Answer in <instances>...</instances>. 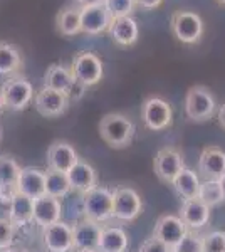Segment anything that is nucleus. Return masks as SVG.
Here are the masks:
<instances>
[{
	"instance_id": "nucleus-1",
	"label": "nucleus",
	"mask_w": 225,
	"mask_h": 252,
	"mask_svg": "<svg viewBox=\"0 0 225 252\" xmlns=\"http://www.w3.org/2000/svg\"><path fill=\"white\" fill-rule=\"evenodd\" d=\"M101 140L111 148H125L131 143L134 136V123L126 115L109 113L99 121Z\"/></svg>"
},
{
	"instance_id": "nucleus-2",
	"label": "nucleus",
	"mask_w": 225,
	"mask_h": 252,
	"mask_svg": "<svg viewBox=\"0 0 225 252\" xmlns=\"http://www.w3.org/2000/svg\"><path fill=\"white\" fill-rule=\"evenodd\" d=\"M114 190L108 187H96L91 192L83 195V215L84 219L97 223L113 219Z\"/></svg>"
},
{
	"instance_id": "nucleus-3",
	"label": "nucleus",
	"mask_w": 225,
	"mask_h": 252,
	"mask_svg": "<svg viewBox=\"0 0 225 252\" xmlns=\"http://www.w3.org/2000/svg\"><path fill=\"white\" fill-rule=\"evenodd\" d=\"M3 99V106L10 111H24L34 101V86L24 76L9 78L0 88Z\"/></svg>"
},
{
	"instance_id": "nucleus-4",
	"label": "nucleus",
	"mask_w": 225,
	"mask_h": 252,
	"mask_svg": "<svg viewBox=\"0 0 225 252\" xmlns=\"http://www.w3.org/2000/svg\"><path fill=\"white\" fill-rule=\"evenodd\" d=\"M217 103L205 86H192L185 96V115L192 121H207L215 115Z\"/></svg>"
},
{
	"instance_id": "nucleus-5",
	"label": "nucleus",
	"mask_w": 225,
	"mask_h": 252,
	"mask_svg": "<svg viewBox=\"0 0 225 252\" xmlns=\"http://www.w3.org/2000/svg\"><path fill=\"white\" fill-rule=\"evenodd\" d=\"M170 29L183 44H197L203 34V20L192 10H177L171 15Z\"/></svg>"
},
{
	"instance_id": "nucleus-6",
	"label": "nucleus",
	"mask_w": 225,
	"mask_h": 252,
	"mask_svg": "<svg viewBox=\"0 0 225 252\" xmlns=\"http://www.w3.org/2000/svg\"><path fill=\"white\" fill-rule=\"evenodd\" d=\"M71 71L77 83L84 84L86 88L97 84L104 74L103 61L91 51H83L76 54L71 64Z\"/></svg>"
},
{
	"instance_id": "nucleus-7",
	"label": "nucleus",
	"mask_w": 225,
	"mask_h": 252,
	"mask_svg": "<svg viewBox=\"0 0 225 252\" xmlns=\"http://www.w3.org/2000/svg\"><path fill=\"white\" fill-rule=\"evenodd\" d=\"M141 120L151 131H161L173 121V109L170 103L158 96H151L141 104Z\"/></svg>"
},
{
	"instance_id": "nucleus-8",
	"label": "nucleus",
	"mask_w": 225,
	"mask_h": 252,
	"mask_svg": "<svg viewBox=\"0 0 225 252\" xmlns=\"http://www.w3.org/2000/svg\"><path fill=\"white\" fill-rule=\"evenodd\" d=\"M143 210V202L136 190L129 187L114 189L113 202V219L121 222H133L140 217Z\"/></svg>"
},
{
	"instance_id": "nucleus-9",
	"label": "nucleus",
	"mask_w": 225,
	"mask_h": 252,
	"mask_svg": "<svg viewBox=\"0 0 225 252\" xmlns=\"http://www.w3.org/2000/svg\"><path fill=\"white\" fill-rule=\"evenodd\" d=\"M69 106V96L44 86L34 96V108L44 118H57L66 113Z\"/></svg>"
},
{
	"instance_id": "nucleus-10",
	"label": "nucleus",
	"mask_w": 225,
	"mask_h": 252,
	"mask_svg": "<svg viewBox=\"0 0 225 252\" xmlns=\"http://www.w3.org/2000/svg\"><path fill=\"white\" fill-rule=\"evenodd\" d=\"M44 246L49 252H71L74 249V230L67 222H56L42 229Z\"/></svg>"
},
{
	"instance_id": "nucleus-11",
	"label": "nucleus",
	"mask_w": 225,
	"mask_h": 252,
	"mask_svg": "<svg viewBox=\"0 0 225 252\" xmlns=\"http://www.w3.org/2000/svg\"><path fill=\"white\" fill-rule=\"evenodd\" d=\"M188 230L190 229H188L187 223L182 220L180 215L166 214V215L158 217L157 223H155V229H153V235L173 249V247L185 237Z\"/></svg>"
},
{
	"instance_id": "nucleus-12",
	"label": "nucleus",
	"mask_w": 225,
	"mask_h": 252,
	"mask_svg": "<svg viewBox=\"0 0 225 252\" xmlns=\"http://www.w3.org/2000/svg\"><path fill=\"white\" fill-rule=\"evenodd\" d=\"M153 168L160 180L171 184L175 177L185 168V163H183L182 155L175 148H161L155 157Z\"/></svg>"
},
{
	"instance_id": "nucleus-13",
	"label": "nucleus",
	"mask_w": 225,
	"mask_h": 252,
	"mask_svg": "<svg viewBox=\"0 0 225 252\" xmlns=\"http://www.w3.org/2000/svg\"><path fill=\"white\" fill-rule=\"evenodd\" d=\"M113 22V17L106 7L101 5H91L81 9V29L88 35H99L101 32L108 31Z\"/></svg>"
},
{
	"instance_id": "nucleus-14",
	"label": "nucleus",
	"mask_w": 225,
	"mask_h": 252,
	"mask_svg": "<svg viewBox=\"0 0 225 252\" xmlns=\"http://www.w3.org/2000/svg\"><path fill=\"white\" fill-rule=\"evenodd\" d=\"M79 161V155L66 141H54L47 150V168L67 173Z\"/></svg>"
},
{
	"instance_id": "nucleus-15",
	"label": "nucleus",
	"mask_w": 225,
	"mask_h": 252,
	"mask_svg": "<svg viewBox=\"0 0 225 252\" xmlns=\"http://www.w3.org/2000/svg\"><path fill=\"white\" fill-rule=\"evenodd\" d=\"M15 192L27 195L32 200L44 197L46 195V172L40 168H34V166L22 168L17 185H15Z\"/></svg>"
},
{
	"instance_id": "nucleus-16",
	"label": "nucleus",
	"mask_w": 225,
	"mask_h": 252,
	"mask_svg": "<svg viewBox=\"0 0 225 252\" xmlns=\"http://www.w3.org/2000/svg\"><path fill=\"white\" fill-rule=\"evenodd\" d=\"M210 207L200 198H187L180 207V217L190 230H198L210 220Z\"/></svg>"
},
{
	"instance_id": "nucleus-17",
	"label": "nucleus",
	"mask_w": 225,
	"mask_h": 252,
	"mask_svg": "<svg viewBox=\"0 0 225 252\" xmlns=\"http://www.w3.org/2000/svg\"><path fill=\"white\" fill-rule=\"evenodd\" d=\"M61 215H63V205L59 198L44 195L34 200V223L40 229H46L52 223L59 222Z\"/></svg>"
},
{
	"instance_id": "nucleus-18",
	"label": "nucleus",
	"mask_w": 225,
	"mask_h": 252,
	"mask_svg": "<svg viewBox=\"0 0 225 252\" xmlns=\"http://www.w3.org/2000/svg\"><path fill=\"white\" fill-rule=\"evenodd\" d=\"M198 172L205 177V180H220L225 177V152L217 146H207L198 158Z\"/></svg>"
},
{
	"instance_id": "nucleus-19",
	"label": "nucleus",
	"mask_w": 225,
	"mask_h": 252,
	"mask_svg": "<svg viewBox=\"0 0 225 252\" xmlns=\"http://www.w3.org/2000/svg\"><path fill=\"white\" fill-rule=\"evenodd\" d=\"M67 177H69V182H71V189L81 195L91 192L96 187H99L96 170L83 160H79L71 170H69Z\"/></svg>"
},
{
	"instance_id": "nucleus-20",
	"label": "nucleus",
	"mask_w": 225,
	"mask_h": 252,
	"mask_svg": "<svg viewBox=\"0 0 225 252\" xmlns=\"http://www.w3.org/2000/svg\"><path fill=\"white\" fill-rule=\"evenodd\" d=\"M108 34L114 44H118L121 47H129L138 40L140 29H138L136 20L129 15V17L113 19L111 26L108 29Z\"/></svg>"
},
{
	"instance_id": "nucleus-21",
	"label": "nucleus",
	"mask_w": 225,
	"mask_h": 252,
	"mask_svg": "<svg viewBox=\"0 0 225 252\" xmlns=\"http://www.w3.org/2000/svg\"><path fill=\"white\" fill-rule=\"evenodd\" d=\"M7 219L14 223V227H26L34 222V200L27 195L15 192L9 204Z\"/></svg>"
},
{
	"instance_id": "nucleus-22",
	"label": "nucleus",
	"mask_w": 225,
	"mask_h": 252,
	"mask_svg": "<svg viewBox=\"0 0 225 252\" xmlns=\"http://www.w3.org/2000/svg\"><path fill=\"white\" fill-rule=\"evenodd\" d=\"M74 249L81 251V249H97L99 246V239H101V232H103V227L101 223L93 222V220H84L77 222L74 227Z\"/></svg>"
},
{
	"instance_id": "nucleus-23",
	"label": "nucleus",
	"mask_w": 225,
	"mask_h": 252,
	"mask_svg": "<svg viewBox=\"0 0 225 252\" xmlns=\"http://www.w3.org/2000/svg\"><path fill=\"white\" fill-rule=\"evenodd\" d=\"M76 79L74 74H72L71 67H66L63 64H52L51 67L47 69L46 76H44V86L51 88L54 91L64 93V94L69 96L72 86H74Z\"/></svg>"
},
{
	"instance_id": "nucleus-24",
	"label": "nucleus",
	"mask_w": 225,
	"mask_h": 252,
	"mask_svg": "<svg viewBox=\"0 0 225 252\" xmlns=\"http://www.w3.org/2000/svg\"><path fill=\"white\" fill-rule=\"evenodd\" d=\"M22 52L17 46L0 40V76H15L22 69Z\"/></svg>"
},
{
	"instance_id": "nucleus-25",
	"label": "nucleus",
	"mask_w": 225,
	"mask_h": 252,
	"mask_svg": "<svg viewBox=\"0 0 225 252\" xmlns=\"http://www.w3.org/2000/svg\"><path fill=\"white\" fill-rule=\"evenodd\" d=\"M128 249V234L121 227H103L101 232L99 252H126Z\"/></svg>"
},
{
	"instance_id": "nucleus-26",
	"label": "nucleus",
	"mask_w": 225,
	"mask_h": 252,
	"mask_svg": "<svg viewBox=\"0 0 225 252\" xmlns=\"http://www.w3.org/2000/svg\"><path fill=\"white\" fill-rule=\"evenodd\" d=\"M200 184H202V182H200L198 175L190 168H183L182 172L175 177V180L171 182L173 189L177 190V193L183 200H187V198H197Z\"/></svg>"
},
{
	"instance_id": "nucleus-27",
	"label": "nucleus",
	"mask_w": 225,
	"mask_h": 252,
	"mask_svg": "<svg viewBox=\"0 0 225 252\" xmlns=\"http://www.w3.org/2000/svg\"><path fill=\"white\" fill-rule=\"evenodd\" d=\"M57 31L66 37H74L76 34L83 32L81 29V9L79 7H67L56 15Z\"/></svg>"
},
{
	"instance_id": "nucleus-28",
	"label": "nucleus",
	"mask_w": 225,
	"mask_h": 252,
	"mask_svg": "<svg viewBox=\"0 0 225 252\" xmlns=\"http://www.w3.org/2000/svg\"><path fill=\"white\" fill-rule=\"evenodd\" d=\"M71 182H69L67 173L56 172V170H47L46 172V195L54 198H64L71 192Z\"/></svg>"
},
{
	"instance_id": "nucleus-29",
	"label": "nucleus",
	"mask_w": 225,
	"mask_h": 252,
	"mask_svg": "<svg viewBox=\"0 0 225 252\" xmlns=\"http://www.w3.org/2000/svg\"><path fill=\"white\" fill-rule=\"evenodd\" d=\"M20 172H22V168L15 161V158L0 155V189L15 190Z\"/></svg>"
},
{
	"instance_id": "nucleus-30",
	"label": "nucleus",
	"mask_w": 225,
	"mask_h": 252,
	"mask_svg": "<svg viewBox=\"0 0 225 252\" xmlns=\"http://www.w3.org/2000/svg\"><path fill=\"white\" fill-rule=\"evenodd\" d=\"M202 202L210 207H217L220 205L225 200L224 192H222V187H220L219 180H214V178H208V180H203L200 184V190H198V197Z\"/></svg>"
},
{
	"instance_id": "nucleus-31",
	"label": "nucleus",
	"mask_w": 225,
	"mask_h": 252,
	"mask_svg": "<svg viewBox=\"0 0 225 252\" xmlns=\"http://www.w3.org/2000/svg\"><path fill=\"white\" fill-rule=\"evenodd\" d=\"M103 5L113 19L129 17L134 9V0H103Z\"/></svg>"
},
{
	"instance_id": "nucleus-32",
	"label": "nucleus",
	"mask_w": 225,
	"mask_h": 252,
	"mask_svg": "<svg viewBox=\"0 0 225 252\" xmlns=\"http://www.w3.org/2000/svg\"><path fill=\"white\" fill-rule=\"evenodd\" d=\"M173 252H203V235L188 230L185 237L173 247Z\"/></svg>"
},
{
	"instance_id": "nucleus-33",
	"label": "nucleus",
	"mask_w": 225,
	"mask_h": 252,
	"mask_svg": "<svg viewBox=\"0 0 225 252\" xmlns=\"http://www.w3.org/2000/svg\"><path fill=\"white\" fill-rule=\"evenodd\" d=\"M203 252H225L224 230H212L203 235Z\"/></svg>"
},
{
	"instance_id": "nucleus-34",
	"label": "nucleus",
	"mask_w": 225,
	"mask_h": 252,
	"mask_svg": "<svg viewBox=\"0 0 225 252\" xmlns=\"http://www.w3.org/2000/svg\"><path fill=\"white\" fill-rule=\"evenodd\" d=\"M14 232H15L14 223L9 219L0 217V251L12 247V244H14Z\"/></svg>"
},
{
	"instance_id": "nucleus-35",
	"label": "nucleus",
	"mask_w": 225,
	"mask_h": 252,
	"mask_svg": "<svg viewBox=\"0 0 225 252\" xmlns=\"http://www.w3.org/2000/svg\"><path fill=\"white\" fill-rule=\"evenodd\" d=\"M138 252H173V249L153 235V237L146 239V241L141 244V247Z\"/></svg>"
},
{
	"instance_id": "nucleus-36",
	"label": "nucleus",
	"mask_w": 225,
	"mask_h": 252,
	"mask_svg": "<svg viewBox=\"0 0 225 252\" xmlns=\"http://www.w3.org/2000/svg\"><path fill=\"white\" fill-rule=\"evenodd\" d=\"M84 93H86V86L76 81L74 86L71 89V93H69V101H79L81 97L84 96Z\"/></svg>"
},
{
	"instance_id": "nucleus-37",
	"label": "nucleus",
	"mask_w": 225,
	"mask_h": 252,
	"mask_svg": "<svg viewBox=\"0 0 225 252\" xmlns=\"http://www.w3.org/2000/svg\"><path fill=\"white\" fill-rule=\"evenodd\" d=\"M161 3H163V0H134V5H138L140 9H145V10L158 9Z\"/></svg>"
},
{
	"instance_id": "nucleus-38",
	"label": "nucleus",
	"mask_w": 225,
	"mask_h": 252,
	"mask_svg": "<svg viewBox=\"0 0 225 252\" xmlns=\"http://www.w3.org/2000/svg\"><path fill=\"white\" fill-rule=\"evenodd\" d=\"M74 2L79 5V9H83V7H91V5H101L103 3V0H74Z\"/></svg>"
},
{
	"instance_id": "nucleus-39",
	"label": "nucleus",
	"mask_w": 225,
	"mask_h": 252,
	"mask_svg": "<svg viewBox=\"0 0 225 252\" xmlns=\"http://www.w3.org/2000/svg\"><path fill=\"white\" fill-rule=\"evenodd\" d=\"M219 123H220V126H222V128L225 129V103L222 104V106L219 108Z\"/></svg>"
},
{
	"instance_id": "nucleus-40",
	"label": "nucleus",
	"mask_w": 225,
	"mask_h": 252,
	"mask_svg": "<svg viewBox=\"0 0 225 252\" xmlns=\"http://www.w3.org/2000/svg\"><path fill=\"white\" fill-rule=\"evenodd\" d=\"M220 187H222V192H224V197H225V177H222V178H220Z\"/></svg>"
},
{
	"instance_id": "nucleus-41",
	"label": "nucleus",
	"mask_w": 225,
	"mask_h": 252,
	"mask_svg": "<svg viewBox=\"0 0 225 252\" xmlns=\"http://www.w3.org/2000/svg\"><path fill=\"white\" fill-rule=\"evenodd\" d=\"M3 108H5V106H3V99H2V93H0V113H2V111H3Z\"/></svg>"
},
{
	"instance_id": "nucleus-42",
	"label": "nucleus",
	"mask_w": 225,
	"mask_h": 252,
	"mask_svg": "<svg viewBox=\"0 0 225 252\" xmlns=\"http://www.w3.org/2000/svg\"><path fill=\"white\" fill-rule=\"evenodd\" d=\"M76 252H99L97 249H81V251H76Z\"/></svg>"
},
{
	"instance_id": "nucleus-43",
	"label": "nucleus",
	"mask_w": 225,
	"mask_h": 252,
	"mask_svg": "<svg viewBox=\"0 0 225 252\" xmlns=\"http://www.w3.org/2000/svg\"><path fill=\"white\" fill-rule=\"evenodd\" d=\"M217 2H219L220 5H225V0H217Z\"/></svg>"
},
{
	"instance_id": "nucleus-44",
	"label": "nucleus",
	"mask_w": 225,
	"mask_h": 252,
	"mask_svg": "<svg viewBox=\"0 0 225 252\" xmlns=\"http://www.w3.org/2000/svg\"><path fill=\"white\" fill-rule=\"evenodd\" d=\"M0 140H2V129H0Z\"/></svg>"
},
{
	"instance_id": "nucleus-45",
	"label": "nucleus",
	"mask_w": 225,
	"mask_h": 252,
	"mask_svg": "<svg viewBox=\"0 0 225 252\" xmlns=\"http://www.w3.org/2000/svg\"><path fill=\"white\" fill-rule=\"evenodd\" d=\"M26 252H31V251H26Z\"/></svg>"
}]
</instances>
